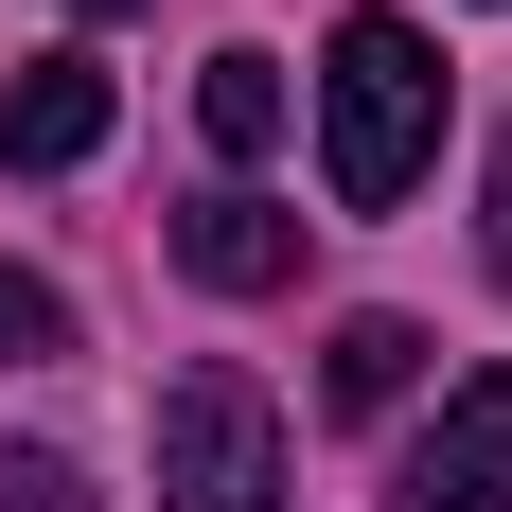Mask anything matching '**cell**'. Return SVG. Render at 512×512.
Here are the masks:
<instances>
[{
	"label": "cell",
	"instance_id": "6da1fadb",
	"mask_svg": "<svg viewBox=\"0 0 512 512\" xmlns=\"http://www.w3.org/2000/svg\"><path fill=\"white\" fill-rule=\"evenodd\" d=\"M442 159V53H424V18H336V53H318V177H336V212H407V177Z\"/></svg>",
	"mask_w": 512,
	"mask_h": 512
},
{
	"label": "cell",
	"instance_id": "7a4b0ae2",
	"mask_svg": "<svg viewBox=\"0 0 512 512\" xmlns=\"http://www.w3.org/2000/svg\"><path fill=\"white\" fill-rule=\"evenodd\" d=\"M159 495L177 512H283V407H265L230 354H195L159 389Z\"/></svg>",
	"mask_w": 512,
	"mask_h": 512
},
{
	"label": "cell",
	"instance_id": "3957f363",
	"mask_svg": "<svg viewBox=\"0 0 512 512\" xmlns=\"http://www.w3.org/2000/svg\"><path fill=\"white\" fill-rule=\"evenodd\" d=\"M389 512H512V371L442 389V424L389 460Z\"/></svg>",
	"mask_w": 512,
	"mask_h": 512
},
{
	"label": "cell",
	"instance_id": "277c9868",
	"mask_svg": "<svg viewBox=\"0 0 512 512\" xmlns=\"http://www.w3.org/2000/svg\"><path fill=\"white\" fill-rule=\"evenodd\" d=\"M89 142H106V71H89V53H18V89H0V159H18V177H71Z\"/></svg>",
	"mask_w": 512,
	"mask_h": 512
},
{
	"label": "cell",
	"instance_id": "5b68a950",
	"mask_svg": "<svg viewBox=\"0 0 512 512\" xmlns=\"http://www.w3.org/2000/svg\"><path fill=\"white\" fill-rule=\"evenodd\" d=\"M177 265H195L212 301H265V283H301V212H265V195H195V212H177Z\"/></svg>",
	"mask_w": 512,
	"mask_h": 512
},
{
	"label": "cell",
	"instance_id": "8992f818",
	"mask_svg": "<svg viewBox=\"0 0 512 512\" xmlns=\"http://www.w3.org/2000/svg\"><path fill=\"white\" fill-rule=\"evenodd\" d=\"M318 389H336V407H407V389H424V318H336V354H318Z\"/></svg>",
	"mask_w": 512,
	"mask_h": 512
},
{
	"label": "cell",
	"instance_id": "52a82bcc",
	"mask_svg": "<svg viewBox=\"0 0 512 512\" xmlns=\"http://www.w3.org/2000/svg\"><path fill=\"white\" fill-rule=\"evenodd\" d=\"M195 124H212V159H265V142H283V53H212V71H195Z\"/></svg>",
	"mask_w": 512,
	"mask_h": 512
},
{
	"label": "cell",
	"instance_id": "ba28073f",
	"mask_svg": "<svg viewBox=\"0 0 512 512\" xmlns=\"http://www.w3.org/2000/svg\"><path fill=\"white\" fill-rule=\"evenodd\" d=\"M36 354H71V301H53L36 265H0V371H36Z\"/></svg>",
	"mask_w": 512,
	"mask_h": 512
},
{
	"label": "cell",
	"instance_id": "9c48e42d",
	"mask_svg": "<svg viewBox=\"0 0 512 512\" xmlns=\"http://www.w3.org/2000/svg\"><path fill=\"white\" fill-rule=\"evenodd\" d=\"M0 512H89V477L53 460V442H0Z\"/></svg>",
	"mask_w": 512,
	"mask_h": 512
},
{
	"label": "cell",
	"instance_id": "30bf717a",
	"mask_svg": "<svg viewBox=\"0 0 512 512\" xmlns=\"http://www.w3.org/2000/svg\"><path fill=\"white\" fill-rule=\"evenodd\" d=\"M477 248H495V283H512V124H495V230H477Z\"/></svg>",
	"mask_w": 512,
	"mask_h": 512
},
{
	"label": "cell",
	"instance_id": "8fae6325",
	"mask_svg": "<svg viewBox=\"0 0 512 512\" xmlns=\"http://www.w3.org/2000/svg\"><path fill=\"white\" fill-rule=\"evenodd\" d=\"M71 18H142V0H71Z\"/></svg>",
	"mask_w": 512,
	"mask_h": 512
}]
</instances>
